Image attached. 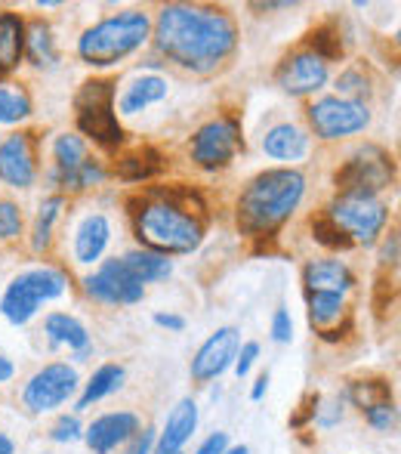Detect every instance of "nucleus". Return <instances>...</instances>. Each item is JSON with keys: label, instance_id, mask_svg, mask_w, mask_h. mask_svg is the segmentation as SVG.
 <instances>
[{"label": "nucleus", "instance_id": "nucleus-1", "mask_svg": "<svg viewBox=\"0 0 401 454\" xmlns=\"http://www.w3.org/2000/svg\"><path fill=\"white\" fill-rule=\"evenodd\" d=\"M161 56L189 72H213L238 47V25L222 6L167 4L151 25Z\"/></svg>", "mask_w": 401, "mask_h": 454}, {"label": "nucleus", "instance_id": "nucleus-2", "mask_svg": "<svg viewBox=\"0 0 401 454\" xmlns=\"http://www.w3.org/2000/svg\"><path fill=\"white\" fill-rule=\"evenodd\" d=\"M305 195V176L294 168L257 174L238 198V229L251 239H272L294 216Z\"/></svg>", "mask_w": 401, "mask_h": 454}, {"label": "nucleus", "instance_id": "nucleus-3", "mask_svg": "<svg viewBox=\"0 0 401 454\" xmlns=\"http://www.w3.org/2000/svg\"><path fill=\"white\" fill-rule=\"evenodd\" d=\"M130 216L143 251L161 254V257H182L195 254L204 241V220L180 210L176 204L158 201V198H133Z\"/></svg>", "mask_w": 401, "mask_h": 454}, {"label": "nucleus", "instance_id": "nucleus-4", "mask_svg": "<svg viewBox=\"0 0 401 454\" xmlns=\"http://www.w3.org/2000/svg\"><path fill=\"white\" fill-rule=\"evenodd\" d=\"M151 37V19L143 10H124L87 28L78 41V56L87 66L108 68L136 53Z\"/></svg>", "mask_w": 401, "mask_h": 454}, {"label": "nucleus", "instance_id": "nucleus-5", "mask_svg": "<svg viewBox=\"0 0 401 454\" xmlns=\"http://www.w3.org/2000/svg\"><path fill=\"white\" fill-rule=\"evenodd\" d=\"M114 90L118 84L112 78H93L74 93V121L81 137H90L102 149H118L124 143V127L114 114Z\"/></svg>", "mask_w": 401, "mask_h": 454}, {"label": "nucleus", "instance_id": "nucleus-6", "mask_svg": "<svg viewBox=\"0 0 401 454\" xmlns=\"http://www.w3.org/2000/svg\"><path fill=\"white\" fill-rule=\"evenodd\" d=\"M324 214L355 241V245H374L389 223V207L377 195H336Z\"/></svg>", "mask_w": 401, "mask_h": 454}, {"label": "nucleus", "instance_id": "nucleus-7", "mask_svg": "<svg viewBox=\"0 0 401 454\" xmlns=\"http://www.w3.org/2000/svg\"><path fill=\"white\" fill-rule=\"evenodd\" d=\"M396 176L392 155L380 145H365L349 158L343 168H336L334 183L340 195H377Z\"/></svg>", "mask_w": 401, "mask_h": 454}, {"label": "nucleus", "instance_id": "nucleus-8", "mask_svg": "<svg viewBox=\"0 0 401 454\" xmlns=\"http://www.w3.org/2000/svg\"><path fill=\"white\" fill-rule=\"evenodd\" d=\"M305 118L309 127L318 139H346L361 133L371 124V108L365 102H352V99H340V96H321L305 108Z\"/></svg>", "mask_w": 401, "mask_h": 454}, {"label": "nucleus", "instance_id": "nucleus-9", "mask_svg": "<svg viewBox=\"0 0 401 454\" xmlns=\"http://www.w3.org/2000/svg\"><path fill=\"white\" fill-rule=\"evenodd\" d=\"M192 161L204 170H222L244 152V137H241V124L235 118H216L207 121L198 133L192 137Z\"/></svg>", "mask_w": 401, "mask_h": 454}, {"label": "nucleus", "instance_id": "nucleus-10", "mask_svg": "<svg viewBox=\"0 0 401 454\" xmlns=\"http://www.w3.org/2000/svg\"><path fill=\"white\" fill-rule=\"evenodd\" d=\"M78 371L72 368L68 362H50L25 383L22 389V402L31 414H47L53 408L66 405L68 399L78 389Z\"/></svg>", "mask_w": 401, "mask_h": 454}, {"label": "nucleus", "instance_id": "nucleus-11", "mask_svg": "<svg viewBox=\"0 0 401 454\" xmlns=\"http://www.w3.org/2000/svg\"><path fill=\"white\" fill-rule=\"evenodd\" d=\"M84 294L93 300V303L102 306H133L145 297V287L139 281H133L127 270L120 266V260H105L99 266V272L87 275L84 278Z\"/></svg>", "mask_w": 401, "mask_h": 454}, {"label": "nucleus", "instance_id": "nucleus-12", "mask_svg": "<svg viewBox=\"0 0 401 454\" xmlns=\"http://www.w3.org/2000/svg\"><path fill=\"white\" fill-rule=\"evenodd\" d=\"M37 180L35 133H10L0 143V183L10 189H31Z\"/></svg>", "mask_w": 401, "mask_h": 454}, {"label": "nucleus", "instance_id": "nucleus-13", "mask_svg": "<svg viewBox=\"0 0 401 454\" xmlns=\"http://www.w3.org/2000/svg\"><path fill=\"white\" fill-rule=\"evenodd\" d=\"M241 347V334L238 328L226 325V328L213 331L207 340L201 343V349L192 359V380L195 383H210L216 377H222L228 371V364H235V356H238Z\"/></svg>", "mask_w": 401, "mask_h": 454}, {"label": "nucleus", "instance_id": "nucleus-14", "mask_svg": "<svg viewBox=\"0 0 401 454\" xmlns=\"http://www.w3.org/2000/svg\"><path fill=\"white\" fill-rule=\"evenodd\" d=\"M330 72L318 56H312L309 50H294L281 59L275 72V81L284 93L290 96H309V93H318L324 84H328Z\"/></svg>", "mask_w": 401, "mask_h": 454}, {"label": "nucleus", "instance_id": "nucleus-15", "mask_svg": "<svg viewBox=\"0 0 401 454\" xmlns=\"http://www.w3.org/2000/svg\"><path fill=\"white\" fill-rule=\"evenodd\" d=\"M143 430V420L133 411H112L102 414L84 430V442L93 454H112L118 445H127Z\"/></svg>", "mask_w": 401, "mask_h": 454}, {"label": "nucleus", "instance_id": "nucleus-16", "mask_svg": "<svg viewBox=\"0 0 401 454\" xmlns=\"http://www.w3.org/2000/svg\"><path fill=\"white\" fill-rule=\"evenodd\" d=\"M303 285L305 291L346 294L355 287V272L343 260H312L303 266Z\"/></svg>", "mask_w": 401, "mask_h": 454}, {"label": "nucleus", "instance_id": "nucleus-17", "mask_svg": "<svg viewBox=\"0 0 401 454\" xmlns=\"http://www.w3.org/2000/svg\"><path fill=\"white\" fill-rule=\"evenodd\" d=\"M41 303H43V300L37 297V291L31 287L28 272H22V275H16V278L10 281V287H6L4 300H0V312H4V318L10 325L22 328V325H28L31 318L37 316Z\"/></svg>", "mask_w": 401, "mask_h": 454}, {"label": "nucleus", "instance_id": "nucleus-18", "mask_svg": "<svg viewBox=\"0 0 401 454\" xmlns=\"http://www.w3.org/2000/svg\"><path fill=\"white\" fill-rule=\"evenodd\" d=\"M108 239H112V223H108V216H102V214L84 216V223H81L78 232H74V260L84 266L96 263L102 254H105Z\"/></svg>", "mask_w": 401, "mask_h": 454}, {"label": "nucleus", "instance_id": "nucleus-19", "mask_svg": "<svg viewBox=\"0 0 401 454\" xmlns=\"http://www.w3.org/2000/svg\"><path fill=\"white\" fill-rule=\"evenodd\" d=\"M195 430H198V405H195V399H180L174 411L167 414V424L158 436V449L182 451V445L192 439Z\"/></svg>", "mask_w": 401, "mask_h": 454}, {"label": "nucleus", "instance_id": "nucleus-20", "mask_svg": "<svg viewBox=\"0 0 401 454\" xmlns=\"http://www.w3.org/2000/svg\"><path fill=\"white\" fill-rule=\"evenodd\" d=\"M263 152L275 161H303L309 155V137L297 124H275L266 130Z\"/></svg>", "mask_w": 401, "mask_h": 454}, {"label": "nucleus", "instance_id": "nucleus-21", "mask_svg": "<svg viewBox=\"0 0 401 454\" xmlns=\"http://www.w3.org/2000/svg\"><path fill=\"white\" fill-rule=\"evenodd\" d=\"M25 59V19L12 10H0V78L12 74Z\"/></svg>", "mask_w": 401, "mask_h": 454}, {"label": "nucleus", "instance_id": "nucleus-22", "mask_svg": "<svg viewBox=\"0 0 401 454\" xmlns=\"http://www.w3.org/2000/svg\"><path fill=\"white\" fill-rule=\"evenodd\" d=\"M164 168H167V161H164V155L155 149V145L133 149L114 161V174H118L124 183H145V180H151V176L164 174Z\"/></svg>", "mask_w": 401, "mask_h": 454}, {"label": "nucleus", "instance_id": "nucleus-23", "mask_svg": "<svg viewBox=\"0 0 401 454\" xmlns=\"http://www.w3.org/2000/svg\"><path fill=\"white\" fill-rule=\"evenodd\" d=\"M43 331H47L50 343L53 347H68L72 353H84L90 347V331L84 328V322H78L68 312H50L47 322H43Z\"/></svg>", "mask_w": 401, "mask_h": 454}, {"label": "nucleus", "instance_id": "nucleus-24", "mask_svg": "<svg viewBox=\"0 0 401 454\" xmlns=\"http://www.w3.org/2000/svg\"><path fill=\"white\" fill-rule=\"evenodd\" d=\"M164 96H167V81L161 74H143V78H136L120 93L118 108L120 114H139L149 106H155V102H161Z\"/></svg>", "mask_w": 401, "mask_h": 454}, {"label": "nucleus", "instance_id": "nucleus-25", "mask_svg": "<svg viewBox=\"0 0 401 454\" xmlns=\"http://www.w3.org/2000/svg\"><path fill=\"white\" fill-rule=\"evenodd\" d=\"M124 380H127V368L124 364H118V362H108V364H102V368L93 371V377L87 380V387H84V393H81V399H78V405H74V411H87L90 405H96L99 399H105V395H112V393H118L120 387H124Z\"/></svg>", "mask_w": 401, "mask_h": 454}, {"label": "nucleus", "instance_id": "nucleus-26", "mask_svg": "<svg viewBox=\"0 0 401 454\" xmlns=\"http://www.w3.org/2000/svg\"><path fill=\"white\" fill-rule=\"evenodd\" d=\"M120 266L127 270L133 281H139V285H151V281H161L167 278L170 272H174V263H170L167 257H161V254H151V251H130L124 254V257H118Z\"/></svg>", "mask_w": 401, "mask_h": 454}, {"label": "nucleus", "instance_id": "nucleus-27", "mask_svg": "<svg viewBox=\"0 0 401 454\" xmlns=\"http://www.w3.org/2000/svg\"><path fill=\"white\" fill-rule=\"evenodd\" d=\"M25 56L35 62L37 68H53L59 62V53H56V41L53 31H50L47 22L35 19L31 25H25Z\"/></svg>", "mask_w": 401, "mask_h": 454}, {"label": "nucleus", "instance_id": "nucleus-28", "mask_svg": "<svg viewBox=\"0 0 401 454\" xmlns=\"http://www.w3.org/2000/svg\"><path fill=\"white\" fill-rule=\"evenodd\" d=\"M346 399L352 402L359 411H367L374 405L392 402V383L386 377H359V380L346 383Z\"/></svg>", "mask_w": 401, "mask_h": 454}, {"label": "nucleus", "instance_id": "nucleus-29", "mask_svg": "<svg viewBox=\"0 0 401 454\" xmlns=\"http://www.w3.org/2000/svg\"><path fill=\"white\" fill-rule=\"evenodd\" d=\"M305 306H309V322L318 331H328L334 322L346 316V300L343 294H324V291H305Z\"/></svg>", "mask_w": 401, "mask_h": 454}, {"label": "nucleus", "instance_id": "nucleus-30", "mask_svg": "<svg viewBox=\"0 0 401 454\" xmlns=\"http://www.w3.org/2000/svg\"><path fill=\"white\" fill-rule=\"evenodd\" d=\"M303 50H309L312 56H318L324 66H328V62L343 59V41H340V31H336V25L334 22L315 25V28L305 35Z\"/></svg>", "mask_w": 401, "mask_h": 454}, {"label": "nucleus", "instance_id": "nucleus-31", "mask_svg": "<svg viewBox=\"0 0 401 454\" xmlns=\"http://www.w3.org/2000/svg\"><path fill=\"white\" fill-rule=\"evenodd\" d=\"M62 207H66V198L62 195L43 198L41 207H37V220H35V229H31V247H35L37 254L47 251L50 241H53V226H56V220H59Z\"/></svg>", "mask_w": 401, "mask_h": 454}, {"label": "nucleus", "instance_id": "nucleus-32", "mask_svg": "<svg viewBox=\"0 0 401 454\" xmlns=\"http://www.w3.org/2000/svg\"><path fill=\"white\" fill-rule=\"evenodd\" d=\"M53 158H56V174H72L87 161V143L78 133H59L53 139Z\"/></svg>", "mask_w": 401, "mask_h": 454}, {"label": "nucleus", "instance_id": "nucleus-33", "mask_svg": "<svg viewBox=\"0 0 401 454\" xmlns=\"http://www.w3.org/2000/svg\"><path fill=\"white\" fill-rule=\"evenodd\" d=\"M309 229H312V239H315L321 247H328V251H352V247H355V241L349 239V235L343 232V229L336 226V223L330 220L328 214L312 216Z\"/></svg>", "mask_w": 401, "mask_h": 454}, {"label": "nucleus", "instance_id": "nucleus-34", "mask_svg": "<svg viewBox=\"0 0 401 454\" xmlns=\"http://www.w3.org/2000/svg\"><path fill=\"white\" fill-rule=\"evenodd\" d=\"M102 180H105V170H102V164L96 158H87V161L81 164L78 170H72V174H56L53 170V183L68 192H84V189H90V185H99Z\"/></svg>", "mask_w": 401, "mask_h": 454}, {"label": "nucleus", "instance_id": "nucleus-35", "mask_svg": "<svg viewBox=\"0 0 401 454\" xmlns=\"http://www.w3.org/2000/svg\"><path fill=\"white\" fill-rule=\"evenodd\" d=\"M31 114V96L0 84V124H19Z\"/></svg>", "mask_w": 401, "mask_h": 454}, {"label": "nucleus", "instance_id": "nucleus-36", "mask_svg": "<svg viewBox=\"0 0 401 454\" xmlns=\"http://www.w3.org/2000/svg\"><path fill=\"white\" fill-rule=\"evenodd\" d=\"M336 90H340V99H352V102H361L371 87H367V78L361 68H346V72L336 78Z\"/></svg>", "mask_w": 401, "mask_h": 454}, {"label": "nucleus", "instance_id": "nucleus-37", "mask_svg": "<svg viewBox=\"0 0 401 454\" xmlns=\"http://www.w3.org/2000/svg\"><path fill=\"white\" fill-rule=\"evenodd\" d=\"M22 235V210L10 198H0V241H12Z\"/></svg>", "mask_w": 401, "mask_h": 454}, {"label": "nucleus", "instance_id": "nucleus-38", "mask_svg": "<svg viewBox=\"0 0 401 454\" xmlns=\"http://www.w3.org/2000/svg\"><path fill=\"white\" fill-rule=\"evenodd\" d=\"M361 414H365V420L377 433H392V430H396V424H398L396 402H383V405H374V408H367V411H361Z\"/></svg>", "mask_w": 401, "mask_h": 454}, {"label": "nucleus", "instance_id": "nucleus-39", "mask_svg": "<svg viewBox=\"0 0 401 454\" xmlns=\"http://www.w3.org/2000/svg\"><path fill=\"white\" fill-rule=\"evenodd\" d=\"M50 439L59 445H68V442H78L84 439V427H81L78 414H62L53 427H50Z\"/></svg>", "mask_w": 401, "mask_h": 454}, {"label": "nucleus", "instance_id": "nucleus-40", "mask_svg": "<svg viewBox=\"0 0 401 454\" xmlns=\"http://www.w3.org/2000/svg\"><path fill=\"white\" fill-rule=\"evenodd\" d=\"M259 359V343L251 340V343H241L238 347V356H235V374L238 377H247L253 368V362Z\"/></svg>", "mask_w": 401, "mask_h": 454}, {"label": "nucleus", "instance_id": "nucleus-41", "mask_svg": "<svg viewBox=\"0 0 401 454\" xmlns=\"http://www.w3.org/2000/svg\"><path fill=\"white\" fill-rule=\"evenodd\" d=\"M272 340L275 343H290L294 340V322H290V312L275 309V318H272Z\"/></svg>", "mask_w": 401, "mask_h": 454}, {"label": "nucleus", "instance_id": "nucleus-42", "mask_svg": "<svg viewBox=\"0 0 401 454\" xmlns=\"http://www.w3.org/2000/svg\"><path fill=\"white\" fill-rule=\"evenodd\" d=\"M340 418H343V402L340 399H334V402H318V411H315V424L318 427H334V424H340Z\"/></svg>", "mask_w": 401, "mask_h": 454}, {"label": "nucleus", "instance_id": "nucleus-43", "mask_svg": "<svg viewBox=\"0 0 401 454\" xmlns=\"http://www.w3.org/2000/svg\"><path fill=\"white\" fill-rule=\"evenodd\" d=\"M151 449H155V430H139L136 436L130 439L124 454H151Z\"/></svg>", "mask_w": 401, "mask_h": 454}, {"label": "nucleus", "instance_id": "nucleus-44", "mask_svg": "<svg viewBox=\"0 0 401 454\" xmlns=\"http://www.w3.org/2000/svg\"><path fill=\"white\" fill-rule=\"evenodd\" d=\"M226 449H228V433H213V436L204 439L195 454H222Z\"/></svg>", "mask_w": 401, "mask_h": 454}, {"label": "nucleus", "instance_id": "nucleus-45", "mask_svg": "<svg viewBox=\"0 0 401 454\" xmlns=\"http://www.w3.org/2000/svg\"><path fill=\"white\" fill-rule=\"evenodd\" d=\"M380 263H383L386 270L398 263V235L396 232H389V239L383 241V251H380Z\"/></svg>", "mask_w": 401, "mask_h": 454}, {"label": "nucleus", "instance_id": "nucleus-46", "mask_svg": "<svg viewBox=\"0 0 401 454\" xmlns=\"http://www.w3.org/2000/svg\"><path fill=\"white\" fill-rule=\"evenodd\" d=\"M155 325H161V328H167V331H186V318L182 316H176V312H155Z\"/></svg>", "mask_w": 401, "mask_h": 454}, {"label": "nucleus", "instance_id": "nucleus-47", "mask_svg": "<svg viewBox=\"0 0 401 454\" xmlns=\"http://www.w3.org/2000/svg\"><path fill=\"white\" fill-rule=\"evenodd\" d=\"M266 389H269V371H263V374L257 377V383H253V389H251V399L259 402L266 395Z\"/></svg>", "mask_w": 401, "mask_h": 454}, {"label": "nucleus", "instance_id": "nucleus-48", "mask_svg": "<svg viewBox=\"0 0 401 454\" xmlns=\"http://www.w3.org/2000/svg\"><path fill=\"white\" fill-rule=\"evenodd\" d=\"M343 331H352V318H349V322L343 325ZM318 337H321V340H328V343H336V340H343L340 328H328V331H318Z\"/></svg>", "mask_w": 401, "mask_h": 454}, {"label": "nucleus", "instance_id": "nucleus-49", "mask_svg": "<svg viewBox=\"0 0 401 454\" xmlns=\"http://www.w3.org/2000/svg\"><path fill=\"white\" fill-rule=\"evenodd\" d=\"M12 374H16V368H12V362L6 359V356H0V383L12 380Z\"/></svg>", "mask_w": 401, "mask_h": 454}, {"label": "nucleus", "instance_id": "nucleus-50", "mask_svg": "<svg viewBox=\"0 0 401 454\" xmlns=\"http://www.w3.org/2000/svg\"><path fill=\"white\" fill-rule=\"evenodd\" d=\"M0 454H16V445H12V439L6 433H0Z\"/></svg>", "mask_w": 401, "mask_h": 454}, {"label": "nucleus", "instance_id": "nucleus-51", "mask_svg": "<svg viewBox=\"0 0 401 454\" xmlns=\"http://www.w3.org/2000/svg\"><path fill=\"white\" fill-rule=\"evenodd\" d=\"M222 454H251V451H247V445H228Z\"/></svg>", "mask_w": 401, "mask_h": 454}, {"label": "nucleus", "instance_id": "nucleus-52", "mask_svg": "<svg viewBox=\"0 0 401 454\" xmlns=\"http://www.w3.org/2000/svg\"><path fill=\"white\" fill-rule=\"evenodd\" d=\"M155 454H186V451H164V449H158Z\"/></svg>", "mask_w": 401, "mask_h": 454}]
</instances>
